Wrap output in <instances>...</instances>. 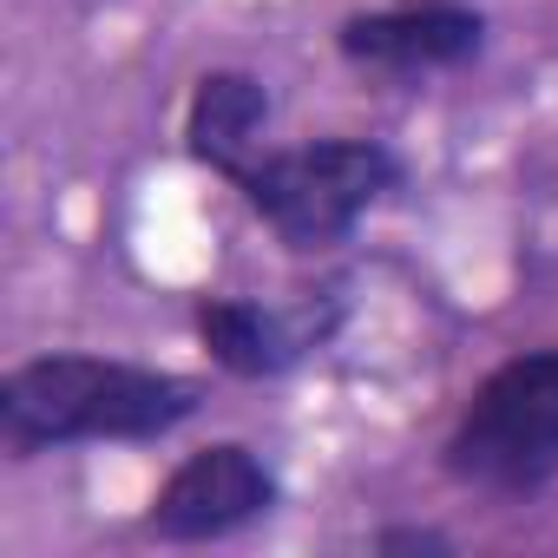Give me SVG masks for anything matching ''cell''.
Segmentation results:
<instances>
[{"mask_svg": "<svg viewBox=\"0 0 558 558\" xmlns=\"http://www.w3.org/2000/svg\"><path fill=\"white\" fill-rule=\"evenodd\" d=\"M204 408V388L171 368L112 355H34L0 375V440L14 460L93 440H165Z\"/></svg>", "mask_w": 558, "mask_h": 558, "instance_id": "obj_1", "label": "cell"}, {"mask_svg": "<svg viewBox=\"0 0 558 558\" xmlns=\"http://www.w3.org/2000/svg\"><path fill=\"white\" fill-rule=\"evenodd\" d=\"M375 551H453V538L427 532V525H388V532H375Z\"/></svg>", "mask_w": 558, "mask_h": 558, "instance_id": "obj_8", "label": "cell"}, {"mask_svg": "<svg viewBox=\"0 0 558 558\" xmlns=\"http://www.w3.org/2000/svg\"><path fill=\"white\" fill-rule=\"evenodd\" d=\"M269 86L243 66H217L191 86V106H184V151L197 165H210L217 178H236L256 151H263V132H269Z\"/></svg>", "mask_w": 558, "mask_h": 558, "instance_id": "obj_7", "label": "cell"}, {"mask_svg": "<svg viewBox=\"0 0 558 558\" xmlns=\"http://www.w3.org/2000/svg\"><path fill=\"white\" fill-rule=\"evenodd\" d=\"M342 60L375 80H434L486 47V21L460 0H408L388 14H355L336 34Z\"/></svg>", "mask_w": 558, "mask_h": 558, "instance_id": "obj_5", "label": "cell"}, {"mask_svg": "<svg viewBox=\"0 0 558 558\" xmlns=\"http://www.w3.org/2000/svg\"><path fill=\"white\" fill-rule=\"evenodd\" d=\"M191 323H197L204 355L223 375H236V381H276V375H290L323 342V329H310L303 316L263 310L250 296H204Z\"/></svg>", "mask_w": 558, "mask_h": 558, "instance_id": "obj_6", "label": "cell"}, {"mask_svg": "<svg viewBox=\"0 0 558 558\" xmlns=\"http://www.w3.org/2000/svg\"><path fill=\"white\" fill-rule=\"evenodd\" d=\"M440 466L480 493H538L558 480V342L499 362L473 388Z\"/></svg>", "mask_w": 558, "mask_h": 558, "instance_id": "obj_3", "label": "cell"}, {"mask_svg": "<svg viewBox=\"0 0 558 558\" xmlns=\"http://www.w3.org/2000/svg\"><path fill=\"white\" fill-rule=\"evenodd\" d=\"M283 486H276V466L243 447V440H210L197 453H184L165 486L151 493V512L145 525L165 538V545H210V538H230L256 519L276 512Z\"/></svg>", "mask_w": 558, "mask_h": 558, "instance_id": "obj_4", "label": "cell"}, {"mask_svg": "<svg viewBox=\"0 0 558 558\" xmlns=\"http://www.w3.org/2000/svg\"><path fill=\"white\" fill-rule=\"evenodd\" d=\"M243 204L276 230L283 250H329L342 243L395 184L401 158L381 138H316V145H263L236 178Z\"/></svg>", "mask_w": 558, "mask_h": 558, "instance_id": "obj_2", "label": "cell"}]
</instances>
